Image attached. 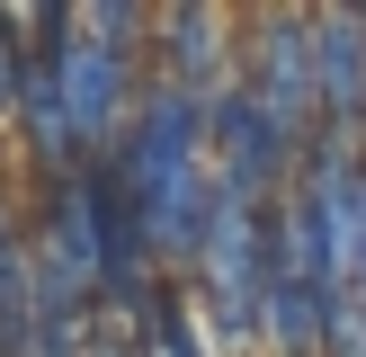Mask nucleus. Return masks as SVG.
Returning a JSON list of instances; mask_svg holds the SVG:
<instances>
[{
	"instance_id": "obj_10",
	"label": "nucleus",
	"mask_w": 366,
	"mask_h": 357,
	"mask_svg": "<svg viewBox=\"0 0 366 357\" xmlns=\"http://www.w3.org/2000/svg\"><path fill=\"white\" fill-rule=\"evenodd\" d=\"M357 134H366V125H357Z\"/></svg>"
},
{
	"instance_id": "obj_9",
	"label": "nucleus",
	"mask_w": 366,
	"mask_h": 357,
	"mask_svg": "<svg viewBox=\"0 0 366 357\" xmlns=\"http://www.w3.org/2000/svg\"><path fill=\"white\" fill-rule=\"evenodd\" d=\"M18 9H0V116H9V89H18Z\"/></svg>"
},
{
	"instance_id": "obj_8",
	"label": "nucleus",
	"mask_w": 366,
	"mask_h": 357,
	"mask_svg": "<svg viewBox=\"0 0 366 357\" xmlns=\"http://www.w3.org/2000/svg\"><path fill=\"white\" fill-rule=\"evenodd\" d=\"M313 357H366V303L357 295H331V303H322V348Z\"/></svg>"
},
{
	"instance_id": "obj_6",
	"label": "nucleus",
	"mask_w": 366,
	"mask_h": 357,
	"mask_svg": "<svg viewBox=\"0 0 366 357\" xmlns=\"http://www.w3.org/2000/svg\"><path fill=\"white\" fill-rule=\"evenodd\" d=\"M259 339L277 357H313L322 348V295L286 268H268V295H259Z\"/></svg>"
},
{
	"instance_id": "obj_3",
	"label": "nucleus",
	"mask_w": 366,
	"mask_h": 357,
	"mask_svg": "<svg viewBox=\"0 0 366 357\" xmlns=\"http://www.w3.org/2000/svg\"><path fill=\"white\" fill-rule=\"evenodd\" d=\"M232 36H250L232 89H242L277 134L304 143L313 134V18L304 9H268V18H250V27H232Z\"/></svg>"
},
{
	"instance_id": "obj_7",
	"label": "nucleus",
	"mask_w": 366,
	"mask_h": 357,
	"mask_svg": "<svg viewBox=\"0 0 366 357\" xmlns=\"http://www.w3.org/2000/svg\"><path fill=\"white\" fill-rule=\"evenodd\" d=\"M134 348H143V357H206V348H197V321H188V303H179L170 277L134 303Z\"/></svg>"
},
{
	"instance_id": "obj_1",
	"label": "nucleus",
	"mask_w": 366,
	"mask_h": 357,
	"mask_svg": "<svg viewBox=\"0 0 366 357\" xmlns=\"http://www.w3.org/2000/svg\"><path fill=\"white\" fill-rule=\"evenodd\" d=\"M152 27L143 9H54V107H63V134L81 161H99L117 143V125L134 116V89H143V45L134 36Z\"/></svg>"
},
{
	"instance_id": "obj_2",
	"label": "nucleus",
	"mask_w": 366,
	"mask_h": 357,
	"mask_svg": "<svg viewBox=\"0 0 366 357\" xmlns=\"http://www.w3.org/2000/svg\"><path fill=\"white\" fill-rule=\"evenodd\" d=\"M197 303H206L214 348H250L259 339V295H268V196H206V232H197Z\"/></svg>"
},
{
	"instance_id": "obj_4",
	"label": "nucleus",
	"mask_w": 366,
	"mask_h": 357,
	"mask_svg": "<svg viewBox=\"0 0 366 357\" xmlns=\"http://www.w3.org/2000/svg\"><path fill=\"white\" fill-rule=\"evenodd\" d=\"M366 125V9H313V134Z\"/></svg>"
},
{
	"instance_id": "obj_5",
	"label": "nucleus",
	"mask_w": 366,
	"mask_h": 357,
	"mask_svg": "<svg viewBox=\"0 0 366 357\" xmlns=\"http://www.w3.org/2000/svg\"><path fill=\"white\" fill-rule=\"evenodd\" d=\"M143 36H161V81H170V89L206 99V89L224 81V36H232L224 9H161Z\"/></svg>"
}]
</instances>
